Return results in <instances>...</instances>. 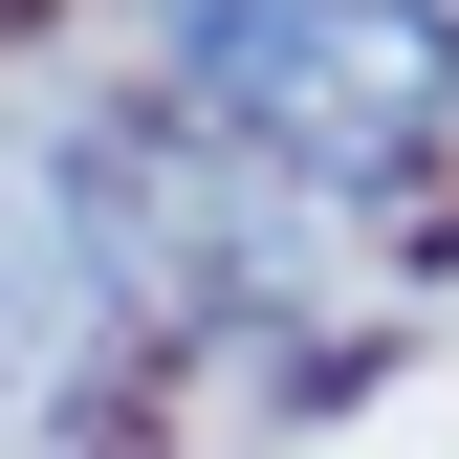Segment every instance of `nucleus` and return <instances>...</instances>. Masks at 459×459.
Segmentation results:
<instances>
[{
    "label": "nucleus",
    "instance_id": "nucleus-1",
    "mask_svg": "<svg viewBox=\"0 0 459 459\" xmlns=\"http://www.w3.org/2000/svg\"><path fill=\"white\" fill-rule=\"evenodd\" d=\"M197 132L284 153V176H394V153L459 132V0H263V22L176 44Z\"/></svg>",
    "mask_w": 459,
    "mask_h": 459
},
{
    "label": "nucleus",
    "instance_id": "nucleus-2",
    "mask_svg": "<svg viewBox=\"0 0 459 459\" xmlns=\"http://www.w3.org/2000/svg\"><path fill=\"white\" fill-rule=\"evenodd\" d=\"M132 307V197L88 176L66 132H0V416Z\"/></svg>",
    "mask_w": 459,
    "mask_h": 459
},
{
    "label": "nucleus",
    "instance_id": "nucleus-3",
    "mask_svg": "<svg viewBox=\"0 0 459 459\" xmlns=\"http://www.w3.org/2000/svg\"><path fill=\"white\" fill-rule=\"evenodd\" d=\"M153 22H176V44H219V22H263V0H153Z\"/></svg>",
    "mask_w": 459,
    "mask_h": 459
}]
</instances>
